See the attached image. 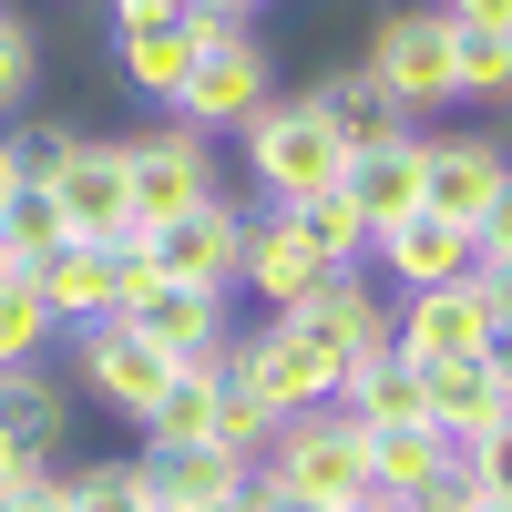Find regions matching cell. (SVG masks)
<instances>
[{"label": "cell", "mask_w": 512, "mask_h": 512, "mask_svg": "<svg viewBox=\"0 0 512 512\" xmlns=\"http://www.w3.org/2000/svg\"><path fill=\"white\" fill-rule=\"evenodd\" d=\"M205 512H267V502H256V472H246V482H236L226 502H205Z\"/></svg>", "instance_id": "cell-40"}, {"label": "cell", "mask_w": 512, "mask_h": 512, "mask_svg": "<svg viewBox=\"0 0 512 512\" xmlns=\"http://www.w3.org/2000/svg\"><path fill=\"white\" fill-rule=\"evenodd\" d=\"M31 287H41V308H52V328H93V318H113V297H123V246L62 236V246L31 267Z\"/></svg>", "instance_id": "cell-15"}, {"label": "cell", "mask_w": 512, "mask_h": 512, "mask_svg": "<svg viewBox=\"0 0 512 512\" xmlns=\"http://www.w3.org/2000/svg\"><path fill=\"white\" fill-rule=\"evenodd\" d=\"M52 349V308H41L31 277H0V369H31Z\"/></svg>", "instance_id": "cell-30"}, {"label": "cell", "mask_w": 512, "mask_h": 512, "mask_svg": "<svg viewBox=\"0 0 512 512\" xmlns=\"http://www.w3.org/2000/svg\"><path fill=\"white\" fill-rule=\"evenodd\" d=\"M267 93H277L267 41H256L246 21H216V31H205V52H195V72H185V93H175V123L216 134V123H246Z\"/></svg>", "instance_id": "cell-4"}, {"label": "cell", "mask_w": 512, "mask_h": 512, "mask_svg": "<svg viewBox=\"0 0 512 512\" xmlns=\"http://www.w3.org/2000/svg\"><path fill=\"white\" fill-rule=\"evenodd\" d=\"M256 482H277V492H297V502H359L369 492V431L349 410H297V420H277V441H267V461H256Z\"/></svg>", "instance_id": "cell-2"}, {"label": "cell", "mask_w": 512, "mask_h": 512, "mask_svg": "<svg viewBox=\"0 0 512 512\" xmlns=\"http://www.w3.org/2000/svg\"><path fill=\"white\" fill-rule=\"evenodd\" d=\"M338 512H410V502H390V492H359V502H338Z\"/></svg>", "instance_id": "cell-41"}, {"label": "cell", "mask_w": 512, "mask_h": 512, "mask_svg": "<svg viewBox=\"0 0 512 512\" xmlns=\"http://www.w3.org/2000/svg\"><path fill=\"white\" fill-rule=\"evenodd\" d=\"M472 512H512V502H502V492H482V502H472Z\"/></svg>", "instance_id": "cell-44"}, {"label": "cell", "mask_w": 512, "mask_h": 512, "mask_svg": "<svg viewBox=\"0 0 512 512\" xmlns=\"http://www.w3.org/2000/svg\"><path fill=\"white\" fill-rule=\"evenodd\" d=\"M338 410H349L359 431H420V420H431V369L400 359V338H390L379 359L338 369Z\"/></svg>", "instance_id": "cell-16"}, {"label": "cell", "mask_w": 512, "mask_h": 512, "mask_svg": "<svg viewBox=\"0 0 512 512\" xmlns=\"http://www.w3.org/2000/svg\"><path fill=\"white\" fill-rule=\"evenodd\" d=\"M72 512H154V492H144L134 461H82L72 472Z\"/></svg>", "instance_id": "cell-32"}, {"label": "cell", "mask_w": 512, "mask_h": 512, "mask_svg": "<svg viewBox=\"0 0 512 512\" xmlns=\"http://www.w3.org/2000/svg\"><path fill=\"white\" fill-rule=\"evenodd\" d=\"M72 144H82V134H72L62 113H41V123H11V134H0V154H11V175H21V185H52Z\"/></svg>", "instance_id": "cell-31"}, {"label": "cell", "mask_w": 512, "mask_h": 512, "mask_svg": "<svg viewBox=\"0 0 512 512\" xmlns=\"http://www.w3.org/2000/svg\"><path fill=\"white\" fill-rule=\"evenodd\" d=\"M287 216V236L318 256V267H369V216L349 205V185H318V195H297V205H277Z\"/></svg>", "instance_id": "cell-24"}, {"label": "cell", "mask_w": 512, "mask_h": 512, "mask_svg": "<svg viewBox=\"0 0 512 512\" xmlns=\"http://www.w3.org/2000/svg\"><path fill=\"white\" fill-rule=\"evenodd\" d=\"M461 472H472V482H482V492H502V502H512V410H502V420H492V431H482V441H472V451H461Z\"/></svg>", "instance_id": "cell-35"}, {"label": "cell", "mask_w": 512, "mask_h": 512, "mask_svg": "<svg viewBox=\"0 0 512 512\" xmlns=\"http://www.w3.org/2000/svg\"><path fill=\"white\" fill-rule=\"evenodd\" d=\"M502 410H512V390L492 379V359H451V369H431V431L451 441V461L472 451Z\"/></svg>", "instance_id": "cell-21"}, {"label": "cell", "mask_w": 512, "mask_h": 512, "mask_svg": "<svg viewBox=\"0 0 512 512\" xmlns=\"http://www.w3.org/2000/svg\"><path fill=\"white\" fill-rule=\"evenodd\" d=\"M451 103H512V31L451 21Z\"/></svg>", "instance_id": "cell-26"}, {"label": "cell", "mask_w": 512, "mask_h": 512, "mask_svg": "<svg viewBox=\"0 0 512 512\" xmlns=\"http://www.w3.org/2000/svg\"><path fill=\"white\" fill-rule=\"evenodd\" d=\"M287 318L308 328V338H318V349H328L338 369H359V359H379V349H390V308H379L369 267H338V277H318V287L297 297Z\"/></svg>", "instance_id": "cell-10"}, {"label": "cell", "mask_w": 512, "mask_h": 512, "mask_svg": "<svg viewBox=\"0 0 512 512\" xmlns=\"http://www.w3.org/2000/svg\"><path fill=\"white\" fill-rule=\"evenodd\" d=\"M41 195H52L62 236H82V246H134V216H123V144H93V134H82Z\"/></svg>", "instance_id": "cell-9"}, {"label": "cell", "mask_w": 512, "mask_h": 512, "mask_svg": "<svg viewBox=\"0 0 512 512\" xmlns=\"http://www.w3.org/2000/svg\"><path fill=\"white\" fill-rule=\"evenodd\" d=\"M164 21H195V0H113V31H164Z\"/></svg>", "instance_id": "cell-36"}, {"label": "cell", "mask_w": 512, "mask_h": 512, "mask_svg": "<svg viewBox=\"0 0 512 512\" xmlns=\"http://www.w3.org/2000/svg\"><path fill=\"white\" fill-rule=\"evenodd\" d=\"M472 256H512V185L482 205V226H472Z\"/></svg>", "instance_id": "cell-37"}, {"label": "cell", "mask_w": 512, "mask_h": 512, "mask_svg": "<svg viewBox=\"0 0 512 512\" xmlns=\"http://www.w3.org/2000/svg\"><path fill=\"white\" fill-rule=\"evenodd\" d=\"M52 246H62V216H52V195H41V185H21L11 205H0V256H11V277H31Z\"/></svg>", "instance_id": "cell-29"}, {"label": "cell", "mask_w": 512, "mask_h": 512, "mask_svg": "<svg viewBox=\"0 0 512 512\" xmlns=\"http://www.w3.org/2000/svg\"><path fill=\"white\" fill-rule=\"evenodd\" d=\"M205 195H216V154H205L195 123H164V134L123 144V216H134V236L185 216V205H205Z\"/></svg>", "instance_id": "cell-5"}, {"label": "cell", "mask_w": 512, "mask_h": 512, "mask_svg": "<svg viewBox=\"0 0 512 512\" xmlns=\"http://www.w3.org/2000/svg\"><path fill=\"white\" fill-rule=\"evenodd\" d=\"M0 277H11V256H0Z\"/></svg>", "instance_id": "cell-45"}, {"label": "cell", "mask_w": 512, "mask_h": 512, "mask_svg": "<svg viewBox=\"0 0 512 512\" xmlns=\"http://www.w3.org/2000/svg\"><path fill=\"white\" fill-rule=\"evenodd\" d=\"M369 256H379L400 287H451V277H472V267H482V256H472V226L431 216V205H410L400 226H379V236H369Z\"/></svg>", "instance_id": "cell-17"}, {"label": "cell", "mask_w": 512, "mask_h": 512, "mask_svg": "<svg viewBox=\"0 0 512 512\" xmlns=\"http://www.w3.org/2000/svg\"><path fill=\"white\" fill-rule=\"evenodd\" d=\"M318 113H328V134L349 144V154H369V144H400V134H420V123H410V113H400L390 93H379V82H369L359 62L318 82Z\"/></svg>", "instance_id": "cell-23"}, {"label": "cell", "mask_w": 512, "mask_h": 512, "mask_svg": "<svg viewBox=\"0 0 512 512\" xmlns=\"http://www.w3.org/2000/svg\"><path fill=\"white\" fill-rule=\"evenodd\" d=\"M318 277H338V267H318V256L287 236V216H277V205H267V216H246V256H236V287H256V297H267V318H287V308H297V297H308Z\"/></svg>", "instance_id": "cell-19"}, {"label": "cell", "mask_w": 512, "mask_h": 512, "mask_svg": "<svg viewBox=\"0 0 512 512\" xmlns=\"http://www.w3.org/2000/svg\"><path fill=\"white\" fill-rule=\"evenodd\" d=\"M338 185H349V205L369 216V236H379V226H400L410 205H420V134H400V144H369V154H349V175H338Z\"/></svg>", "instance_id": "cell-22"}, {"label": "cell", "mask_w": 512, "mask_h": 512, "mask_svg": "<svg viewBox=\"0 0 512 512\" xmlns=\"http://www.w3.org/2000/svg\"><path fill=\"white\" fill-rule=\"evenodd\" d=\"M226 369H236V379H246V390L267 400L277 420L328 410V400H338V359H328V349H318V338L297 328V318H267L256 338H236V349H226Z\"/></svg>", "instance_id": "cell-7"}, {"label": "cell", "mask_w": 512, "mask_h": 512, "mask_svg": "<svg viewBox=\"0 0 512 512\" xmlns=\"http://www.w3.org/2000/svg\"><path fill=\"white\" fill-rule=\"evenodd\" d=\"M390 338H400V359L451 369V359H482L492 349V318H482L472 277H451V287H410V308H390Z\"/></svg>", "instance_id": "cell-11"}, {"label": "cell", "mask_w": 512, "mask_h": 512, "mask_svg": "<svg viewBox=\"0 0 512 512\" xmlns=\"http://www.w3.org/2000/svg\"><path fill=\"white\" fill-rule=\"evenodd\" d=\"M11 195H21V175H11V154H0V205H11Z\"/></svg>", "instance_id": "cell-43"}, {"label": "cell", "mask_w": 512, "mask_h": 512, "mask_svg": "<svg viewBox=\"0 0 512 512\" xmlns=\"http://www.w3.org/2000/svg\"><path fill=\"white\" fill-rule=\"evenodd\" d=\"M256 502H267V512H328V502H297V492H277V482H256Z\"/></svg>", "instance_id": "cell-39"}, {"label": "cell", "mask_w": 512, "mask_h": 512, "mask_svg": "<svg viewBox=\"0 0 512 512\" xmlns=\"http://www.w3.org/2000/svg\"><path fill=\"white\" fill-rule=\"evenodd\" d=\"M226 379V369H216ZM216 379H205V369H175V379H164V400L134 420V431L144 441H205V431H216Z\"/></svg>", "instance_id": "cell-27"}, {"label": "cell", "mask_w": 512, "mask_h": 512, "mask_svg": "<svg viewBox=\"0 0 512 512\" xmlns=\"http://www.w3.org/2000/svg\"><path fill=\"white\" fill-rule=\"evenodd\" d=\"M154 277H195V287H236V256H246V205L236 195H205L185 216H164L134 236Z\"/></svg>", "instance_id": "cell-8"}, {"label": "cell", "mask_w": 512, "mask_h": 512, "mask_svg": "<svg viewBox=\"0 0 512 512\" xmlns=\"http://www.w3.org/2000/svg\"><path fill=\"white\" fill-rule=\"evenodd\" d=\"M0 512H72V472H62V461L11 472V482H0Z\"/></svg>", "instance_id": "cell-34"}, {"label": "cell", "mask_w": 512, "mask_h": 512, "mask_svg": "<svg viewBox=\"0 0 512 512\" xmlns=\"http://www.w3.org/2000/svg\"><path fill=\"white\" fill-rule=\"evenodd\" d=\"M195 11H226V21H246V11H267V0H195Z\"/></svg>", "instance_id": "cell-42"}, {"label": "cell", "mask_w": 512, "mask_h": 512, "mask_svg": "<svg viewBox=\"0 0 512 512\" xmlns=\"http://www.w3.org/2000/svg\"><path fill=\"white\" fill-rule=\"evenodd\" d=\"M205 441H216V451H236L246 472H256V461H267V441H277V410L256 400L236 369H226V379H216V431H205Z\"/></svg>", "instance_id": "cell-28"}, {"label": "cell", "mask_w": 512, "mask_h": 512, "mask_svg": "<svg viewBox=\"0 0 512 512\" xmlns=\"http://www.w3.org/2000/svg\"><path fill=\"white\" fill-rule=\"evenodd\" d=\"M134 472H144L154 512H205V502H226V492L246 482V461L216 451V441H144V451H134Z\"/></svg>", "instance_id": "cell-18"}, {"label": "cell", "mask_w": 512, "mask_h": 512, "mask_svg": "<svg viewBox=\"0 0 512 512\" xmlns=\"http://www.w3.org/2000/svg\"><path fill=\"white\" fill-rule=\"evenodd\" d=\"M31 82H41V41H31V21L0 11V123L31 113Z\"/></svg>", "instance_id": "cell-33"}, {"label": "cell", "mask_w": 512, "mask_h": 512, "mask_svg": "<svg viewBox=\"0 0 512 512\" xmlns=\"http://www.w3.org/2000/svg\"><path fill=\"white\" fill-rule=\"evenodd\" d=\"M359 72H369L379 93H390V103L420 123L431 103H451V21H441V11H379Z\"/></svg>", "instance_id": "cell-6"}, {"label": "cell", "mask_w": 512, "mask_h": 512, "mask_svg": "<svg viewBox=\"0 0 512 512\" xmlns=\"http://www.w3.org/2000/svg\"><path fill=\"white\" fill-rule=\"evenodd\" d=\"M216 21H226V11H195V21H164V31H113V62H123V82H134V93H154V103H175Z\"/></svg>", "instance_id": "cell-20"}, {"label": "cell", "mask_w": 512, "mask_h": 512, "mask_svg": "<svg viewBox=\"0 0 512 512\" xmlns=\"http://www.w3.org/2000/svg\"><path fill=\"white\" fill-rule=\"evenodd\" d=\"M236 134H246V175L267 185V205H297V195H318V185L349 175V144L328 134L318 93H267Z\"/></svg>", "instance_id": "cell-1"}, {"label": "cell", "mask_w": 512, "mask_h": 512, "mask_svg": "<svg viewBox=\"0 0 512 512\" xmlns=\"http://www.w3.org/2000/svg\"><path fill=\"white\" fill-rule=\"evenodd\" d=\"M72 359H82V379H93V400H113L123 420H144V410L164 400V379H175V359H164L154 338H134L123 318L72 328Z\"/></svg>", "instance_id": "cell-12"}, {"label": "cell", "mask_w": 512, "mask_h": 512, "mask_svg": "<svg viewBox=\"0 0 512 512\" xmlns=\"http://www.w3.org/2000/svg\"><path fill=\"white\" fill-rule=\"evenodd\" d=\"M113 318L134 328V338H154L175 369H205V379H216L226 349H236V328H226V287H195V277H144Z\"/></svg>", "instance_id": "cell-3"}, {"label": "cell", "mask_w": 512, "mask_h": 512, "mask_svg": "<svg viewBox=\"0 0 512 512\" xmlns=\"http://www.w3.org/2000/svg\"><path fill=\"white\" fill-rule=\"evenodd\" d=\"M62 441H72V400L41 379V359L0 369V482L31 472V461H62Z\"/></svg>", "instance_id": "cell-14"}, {"label": "cell", "mask_w": 512, "mask_h": 512, "mask_svg": "<svg viewBox=\"0 0 512 512\" xmlns=\"http://www.w3.org/2000/svg\"><path fill=\"white\" fill-rule=\"evenodd\" d=\"M512 185V154L482 134H420V205L451 226H482V205Z\"/></svg>", "instance_id": "cell-13"}, {"label": "cell", "mask_w": 512, "mask_h": 512, "mask_svg": "<svg viewBox=\"0 0 512 512\" xmlns=\"http://www.w3.org/2000/svg\"><path fill=\"white\" fill-rule=\"evenodd\" d=\"M451 472V441L420 420V431H369V492H390V502H420Z\"/></svg>", "instance_id": "cell-25"}, {"label": "cell", "mask_w": 512, "mask_h": 512, "mask_svg": "<svg viewBox=\"0 0 512 512\" xmlns=\"http://www.w3.org/2000/svg\"><path fill=\"white\" fill-rule=\"evenodd\" d=\"M441 21H472V31H512V0H441Z\"/></svg>", "instance_id": "cell-38"}]
</instances>
